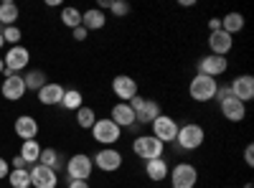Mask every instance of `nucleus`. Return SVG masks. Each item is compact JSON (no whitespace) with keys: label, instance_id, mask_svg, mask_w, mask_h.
Masks as SVG:
<instances>
[{"label":"nucleus","instance_id":"obj_1","mask_svg":"<svg viewBox=\"0 0 254 188\" xmlns=\"http://www.w3.org/2000/svg\"><path fill=\"white\" fill-rule=\"evenodd\" d=\"M206 140V130L196 122H183L178 125V135H176V142L181 150H198Z\"/></svg>","mask_w":254,"mask_h":188},{"label":"nucleus","instance_id":"obj_2","mask_svg":"<svg viewBox=\"0 0 254 188\" xmlns=\"http://www.w3.org/2000/svg\"><path fill=\"white\" fill-rule=\"evenodd\" d=\"M92 137H94V142L102 145V148H112L115 142H120L122 130L117 127L110 117H97L94 127H92Z\"/></svg>","mask_w":254,"mask_h":188},{"label":"nucleus","instance_id":"obj_3","mask_svg":"<svg viewBox=\"0 0 254 188\" xmlns=\"http://www.w3.org/2000/svg\"><path fill=\"white\" fill-rule=\"evenodd\" d=\"M64 171H66V178H69V181H89V176H92V171H94L92 155H87V153H76V155L66 158V165H64Z\"/></svg>","mask_w":254,"mask_h":188},{"label":"nucleus","instance_id":"obj_4","mask_svg":"<svg viewBox=\"0 0 254 188\" xmlns=\"http://www.w3.org/2000/svg\"><path fill=\"white\" fill-rule=\"evenodd\" d=\"M216 89H219V81L211 76H203V74H196L188 84V94L193 102H211L216 97Z\"/></svg>","mask_w":254,"mask_h":188},{"label":"nucleus","instance_id":"obj_5","mask_svg":"<svg viewBox=\"0 0 254 188\" xmlns=\"http://www.w3.org/2000/svg\"><path fill=\"white\" fill-rule=\"evenodd\" d=\"M132 153L137 158H142V160H155V158H163L165 145L158 137H153V135H140L132 142Z\"/></svg>","mask_w":254,"mask_h":188},{"label":"nucleus","instance_id":"obj_6","mask_svg":"<svg viewBox=\"0 0 254 188\" xmlns=\"http://www.w3.org/2000/svg\"><path fill=\"white\" fill-rule=\"evenodd\" d=\"M28 61H31V51L26 49V46H10L8 49V54L3 56V64H5V71H3V76L8 79V76H13V74H18V71H23L26 66H28Z\"/></svg>","mask_w":254,"mask_h":188},{"label":"nucleus","instance_id":"obj_7","mask_svg":"<svg viewBox=\"0 0 254 188\" xmlns=\"http://www.w3.org/2000/svg\"><path fill=\"white\" fill-rule=\"evenodd\" d=\"M168 178H171V186L173 188H196L198 171H196L193 163H178L176 168H171Z\"/></svg>","mask_w":254,"mask_h":188},{"label":"nucleus","instance_id":"obj_8","mask_svg":"<svg viewBox=\"0 0 254 188\" xmlns=\"http://www.w3.org/2000/svg\"><path fill=\"white\" fill-rule=\"evenodd\" d=\"M226 69H229V59L226 56L208 54V56H201L196 61V74H203V76H211V79L226 74Z\"/></svg>","mask_w":254,"mask_h":188},{"label":"nucleus","instance_id":"obj_9","mask_svg":"<svg viewBox=\"0 0 254 188\" xmlns=\"http://www.w3.org/2000/svg\"><path fill=\"white\" fill-rule=\"evenodd\" d=\"M92 163L104 173H115L122 168V153L117 148H102L92 155Z\"/></svg>","mask_w":254,"mask_h":188},{"label":"nucleus","instance_id":"obj_10","mask_svg":"<svg viewBox=\"0 0 254 188\" xmlns=\"http://www.w3.org/2000/svg\"><path fill=\"white\" fill-rule=\"evenodd\" d=\"M153 127V137H158L163 145L165 142H176V135H178V122L171 117V115H158V120L150 125Z\"/></svg>","mask_w":254,"mask_h":188},{"label":"nucleus","instance_id":"obj_11","mask_svg":"<svg viewBox=\"0 0 254 188\" xmlns=\"http://www.w3.org/2000/svg\"><path fill=\"white\" fill-rule=\"evenodd\" d=\"M28 176H31V186L33 188H56L59 186V173L46 168V165H41V163L33 165V168L28 171Z\"/></svg>","mask_w":254,"mask_h":188},{"label":"nucleus","instance_id":"obj_12","mask_svg":"<svg viewBox=\"0 0 254 188\" xmlns=\"http://www.w3.org/2000/svg\"><path fill=\"white\" fill-rule=\"evenodd\" d=\"M231 97H237L239 102H252L254 99V76L252 74H239L231 79Z\"/></svg>","mask_w":254,"mask_h":188},{"label":"nucleus","instance_id":"obj_13","mask_svg":"<svg viewBox=\"0 0 254 188\" xmlns=\"http://www.w3.org/2000/svg\"><path fill=\"white\" fill-rule=\"evenodd\" d=\"M112 92L117 94V99L130 102V99L137 94V81H135L130 74H117V76L112 79Z\"/></svg>","mask_w":254,"mask_h":188},{"label":"nucleus","instance_id":"obj_14","mask_svg":"<svg viewBox=\"0 0 254 188\" xmlns=\"http://www.w3.org/2000/svg\"><path fill=\"white\" fill-rule=\"evenodd\" d=\"M234 46V36H229L226 31H214L208 33V49L214 56H226Z\"/></svg>","mask_w":254,"mask_h":188},{"label":"nucleus","instance_id":"obj_15","mask_svg":"<svg viewBox=\"0 0 254 188\" xmlns=\"http://www.w3.org/2000/svg\"><path fill=\"white\" fill-rule=\"evenodd\" d=\"M110 120L117 125L120 130L122 127H135V112H132V107L127 102H117L115 104L112 112H110Z\"/></svg>","mask_w":254,"mask_h":188},{"label":"nucleus","instance_id":"obj_16","mask_svg":"<svg viewBox=\"0 0 254 188\" xmlns=\"http://www.w3.org/2000/svg\"><path fill=\"white\" fill-rule=\"evenodd\" d=\"M219 110H221V115H224L229 122H242V120L247 117V104H244V102H239L237 97L224 99V102L219 104Z\"/></svg>","mask_w":254,"mask_h":188},{"label":"nucleus","instance_id":"obj_17","mask_svg":"<svg viewBox=\"0 0 254 188\" xmlns=\"http://www.w3.org/2000/svg\"><path fill=\"white\" fill-rule=\"evenodd\" d=\"M0 92H3V97H5L8 102H18L20 97L26 94V81H23V76H20V74L8 76V79L3 81V87H0Z\"/></svg>","mask_w":254,"mask_h":188},{"label":"nucleus","instance_id":"obj_18","mask_svg":"<svg viewBox=\"0 0 254 188\" xmlns=\"http://www.w3.org/2000/svg\"><path fill=\"white\" fill-rule=\"evenodd\" d=\"M15 135L20 140H36L38 137V122L31 115H20L15 117Z\"/></svg>","mask_w":254,"mask_h":188},{"label":"nucleus","instance_id":"obj_19","mask_svg":"<svg viewBox=\"0 0 254 188\" xmlns=\"http://www.w3.org/2000/svg\"><path fill=\"white\" fill-rule=\"evenodd\" d=\"M36 94H38V102H41V104H46V107H51V104H61L64 87L59 84V81H46V84L41 87Z\"/></svg>","mask_w":254,"mask_h":188},{"label":"nucleus","instance_id":"obj_20","mask_svg":"<svg viewBox=\"0 0 254 188\" xmlns=\"http://www.w3.org/2000/svg\"><path fill=\"white\" fill-rule=\"evenodd\" d=\"M158 115H163V112H160V104H158L155 99H145V102L140 104V110L135 112V122H137V125H153V122L158 120Z\"/></svg>","mask_w":254,"mask_h":188},{"label":"nucleus","instance_id":"obj_21","mask_svg":"<svg viewBox=\"0 0 254 188\" xmlns=\"http://www.w3.org/2000/svg\"><path fill=\"white\" fill-rule=\"evenodd\" d=\"M171 168H168V160L165 158H155V160H145V176L150 178L153 183H160L168 178Z\"/></svg>","mask_w":254,"mask_h":188},{"label":"nucleus","instance_id":"obj_22","mask_svg":"<svg viewBox=\"0 0 254 188\" xmlns=\"http://www.w3.org/2000/svg\"><path fill=\"white\" fill-rule=\"evenodd\" d=\"M38 163L59 173V171L64 168V165H66V158H64L61 153H56L54 148H44V150H41V158H38Z\"/></svg>","mask_w":254,"mask_h":188},{"label":"nucleus","instance_id":"obj_23","mask_svg":"<svg viewBox=\"0 0 254 188\" xmlns=\"http://www.w3.org/2000/svg\"><path fill=\"white\" fill-rule=\"evenodd\" d=\"M104 23H107V18H104V13L97 10V8L81 13V26L87 31H99V28H104Z\"/></svg>","mask_w":254,"mask_h":188},{"label":"nucleus","instance_id":"obj_24","mask_svg":"<svg viewBox=\"0 0 254 188\" xmlns=\"http://www.w3.org/2000/svg\"><path fill=\"white\" fill-rule=\"evenodd\" d=\"M20 15V8L13 0H0V23L3 26H15V20Z\"/></svg>","mask_w":254,"mask_h":188},{"label":"nucleus","instance_id":"obj_25","mask_svg":"<svg viewBox=\"0 0 254 188\" xmlns=\"http://www.w3.org/2000/svg\"><path fill=\"white\" fill-rule=\"evenodd\" d=\"M242 28H244V15H242V13L231 10V13H226V15L221 18V31H226L229 36L239 33Z\"/></svg>","mask_w":254,"mask_h":188},{"label":"nucleus","instance_id":"obj_26","mask_svg":"<svg viewBox=\"0 0 254 188\" xmlns=\"http://www.w3.org/2000/svg\"><path fill=\"white\" fill-rule=\"evenodd\" d=\"M41 150H44V148H41V145L36 142V140H23V142H20V158H23L26 163H38V158H41Z\"/></svg>","mask_w":254,"mask_h":188},{"label":"nucleus","instance_id":"obj_27","mask_svg":"<svg viewBox=\"0 0 254 188\" xmlns=\"http://www.w3.org/2000/svg\"><path fill=\"white\" fill-rule=\"evenodd\" d=\"M81 104H84V94H81L79 89H64V97H61V107H64V110L76 112Z\"/></svg>","mask_w":254,"mask_h":188},{"label":"nucleus","instance_id":"obj_28","mask_svg":"<svg viewBox=\"0 0 254 188\" xmlns=\"http://www.w3.org/2000/svg\"><path fill=\"white\" fill-rule=\"evenodd\" d=\"M94 122H97V112L92 107H87V104H81V107L76 110V125L81 130H92Z\"/></svg>","mask_w":254,"mask_h":188},{"label":"nucleus","instance_id":"obj_29","mask_svg":"<svg viewBox=\"0 0 254 188\" xmlns=\"http://www.w3.org/2000/svg\"><path fill=\"white\" fill-rule=\"evenodd\" d=\"M8 183H10V188H31L28 168H13L8 173Z\"/></svg>","mask_w":254,"mask_h":188},{"label":"nucleus","instance_id":"obj_30","mask_svg":"<svg viewBox=\"0 0 254 188\" xmlns=\"http://www.w3.org/2000/svg\"><path fill=\"white\" fill-rule=\"evenodd\" d=\"M61 23L66 26V28H79L81 26V10H76V8H71V5H66V8H61Z\"/></svg>","mask_w":254,"mask_h":188},{"label":"nucleus","instance_id":"obj_31","mask_svg":"<svg viewBox=\"0 0 254 188\" xmlns=\"http://www.w3.org/2000/svg\"><path fill=\"white\" fill-rule=\"evenodd\" d=\"M23 81H26V92L31 89V92H38L41 87L46 84V74L41 71V69H33V71H28L26 76H23Z\"/></svg>","mask_w":254,"mask_h":188},{"label":"nucleus","instance_id":"obj_32","mask_svg":"<svg viewBox=\"0 0 254 188\" xmlns=\"http://www.w3.org/2000/svg\"><path fill=\"white\" fill-rule=\"evenodd\" d=\"M20 38H23V33H20L18 26H5V28H3V41H5V44L18 46V41H20Z\"/></svg>","mask_w":254,"mask_h":188},{"label":"nucleus","instance_id":"obj_33","mask_svg":"<svg viewBox=\"0 0 254 188\" xmlns=\"http://www.w3.org/2000/svg\"><path fill=\"white\" fill-rule=\"evenodd\" d=\"M110 10H112V13H115L117 18H125L127 13H130V3H125V0H112Z\"/></svg>","mask_w":254,"mask_h":188},{"label":"nucleus","instance_id":"obj_34","mask_svg":"<svg viewBox=\"0 0 254 188\" xmlns=\"http://www.w3.org/2000/svg\"><path fill=\"white\" fill-rule=\"evenodd\" d=\"M229 97H231V87H229V84H219V89H216V97H214V99L221 104V102H224V99H229Z\"/></svg>","mask_w":254,"mask_h":188},{"label":"nucleus","instance_id":"obj_35","mask_svg":"<svg viewBox=\"0 0 254 188\" xmlns=\"http://www.w3.org/2000/svg\"><path fill=\"white\" fill-rule=\"evenodd\" d=\"M71 36H74V41H87L89 31L84 28V26H79V28H74V31H71Z\"/></svg>","mask_w":254,"mask_h":188},{"label":"nucleus","instance_id":"obj_36","mask_svg":"<svg viewBox=\"0 0 254 188\" xmlns=\"http://www.w3.org/2000/svg\"><path fill=\"white\" fill-rule=\"evenodd\" d=\"M244 163L249 165V168L254 165V145H247V148H244Z\"/></svg>","mask_w":254,"mask_h":188},{"label":"nucleus","instance_id":"obj_37","mask_svg":"<svg viewBox=\"0 0 254 188\" xmlns=\"http://www.w3.org/2000/svg\"><path fill=\"white\" fill-rule=\"evenodd\" d=\"M8 173H10V163L5 158H0V181L8 178Z\"/></svg>","mask_w":254,"mask_h":188},{"label":"nucleus","instance_id":"obj_38","mask_svg":"<svg viewBox=\"0 0 254 188\" xmlns=\"http://www.w3.org/2000/svg\"><path fill=\"white\" fill-rule=\"evenodd\" d=\"M66 188H89V181H69Z\"/></svg>","mask_w":254,"mask_h":188},{"label":"nucleus","instance_id":"obj_39","mask_svg":"<svg viewBox=\"0 0 254 188\" xmlns=\"http://www.w3.org/2000/svg\"><path fill=\"white\" fill-rule=\"evenodd\" d=\"M208 28H211V33L221 31V18H211V20H208Z\"/></svg>","mask_w":254,"mask_h":188},{"label":"nucleus","instance_id":"obj_40","mask_svg":"<svg viewBox=\"0 0 254 188\" xmlns=\"http://www.w3.org/2000/svg\"><path fill=\"white\" fill-rule=\"evenodd\" d=\"M10 165H13V168H26V165H28V163H26L23 158H20V155H15V158L10 160Z\"/></svg>","mask_w":254,"mask_h":188},{"label":"nucleus","instance_id":"obj_41","mask_svg":"<svg viewBox=\"0 0 254 188\" xmlns=\"http://www.w3.org/2000/svg\"><path fill=\"white\" fill-rule=\"evenodd\" d=\"M5 71V64H3V59H0V74H3Z\"/></svg>","mask_w":254,"mask_h":188},{"label":"nucleus","instance_id":"obj_42","mask_svg":"<svg viewBox=\"0 0 254 188\" xmlns=\"http://www.w3.org/2000/svg\"><path fill=\"white\" fill-rule=\"evenodd\" d=\"M5 46V41H3V36H0V49H3Z\"/></svg>","mask_w":254,"mask_h":188},{"label":"nucleus","instance_id":"obj_43","mask_svg":"<svg viewBox=\"0 0 254 188\" xmlns=\"http://www.w3.org/2000/svg\"><path fill=\"white\" fill-rule=\"evenodd\" d=\"M3 28H5V26H3V23H0V36H3Z\"/></svg>","mask_w":254,"mask_h":188}]
</instances>
